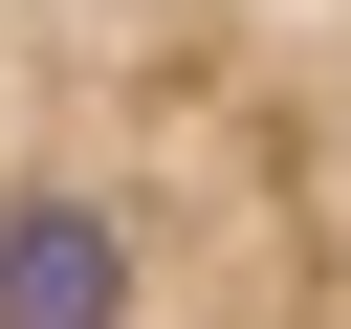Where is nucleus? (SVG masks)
I'll return each mask as SVG.
<instances>
[{"instance_id": "1", "label": "nucleus", "mask_w": 351, "mask_h": 329, "mask_svg": "<svg viewBox=\"0 0 351 329\" xmlns=\"http://www.w3.org/2000/svg\"><path fill=\"white\" fill-rule=\"evenodd\" d=\"M0 329H351V0H0Z\"/></svg>"}]
</instances>
